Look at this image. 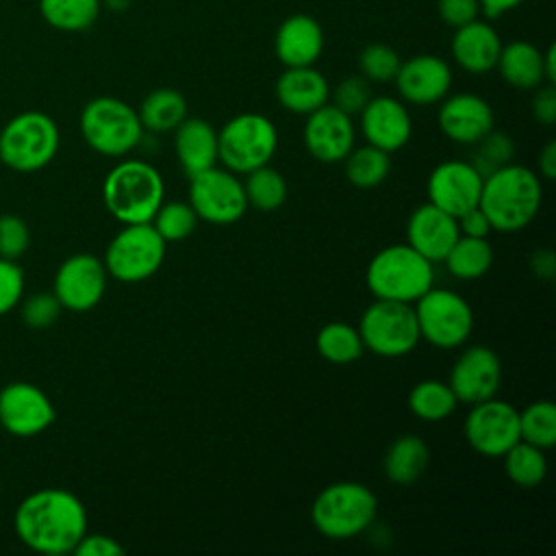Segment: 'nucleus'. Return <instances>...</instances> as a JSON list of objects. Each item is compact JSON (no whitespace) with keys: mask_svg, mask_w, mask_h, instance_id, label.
Segmentation results:
<instances>
[{"mask_svg":"<svg viewBox=\"0 0 556 556\" xmlns=\"http://www.w3.org/2000/svg\"><path fill=\"white\" fill-rule=\"evenodd\" d=\"M17 539L39 554H70L87 532V510L83 502L56 486L26 495L13 517Z\"/></svg>","mask_w":556,"mask_h":556,"instance_id":"nucleus-1","label":"nucleus"},{"mask_svg":"<svg viewBox=\"0 0 556 556\" xmlns=\"http://www.w3.org/2000/svg\"><path fill=\"white\" fill-rule=\"evenodd\" d=\"M541 202V176L526 165L506 163L484 176L478 206L486 215L491 230L517 232L536 217Z\"/></svg>","mask_w":556,"mask_h":556,"instance_id":"nucleus-2","label":"nucleus"},{"mask_svg":"<svg viewBox=\"0 0 556 556\" xmlns=\"http://www.w3.org/2000/svg\"><path fill=\"white\" fill-rule=\"evenodd\" d=\"M163 176L148 161L126 159L117 163L102 182L104 206L122 224L150 222L163 204Z\"/></svg>","mask_w":556,"mask_h":556,"instance_id":"nucleus-3","label":"nucleus"},{"mask_svg":"<svg viewBox=\"0 0 556 556\" xmlns=\"http://www.w3.org/2000/svg\"><path fill=\"white\" fill-rule=\"evenodd\" d=\"M365 282L376 300L415 304L434 285V269L408 243H395L374 254Z\"/></svg>","mask_w":556,"mask_h":556,"instance_id":"nucleus-4","label":"nucleus"},{"mask_svg":"<svg viewBox=\"0 0 556 556\" xmlns=\"http://www.w3.org/2000/svg\"><path fill=\"white\" fill-rule=\"evenodd\" d=\"M378 513V497L363 482H332L311 506V521L319 534L343 541L365 532Z\"/></svg>","mask_w":556,"mask_h":556,"instance_id":"nucleus-5","label":"nucleus"},{"mask_svg":"<svg viewBox=\"0 0 556 556\" xmlns=\"http://www.w3.org/2000/svg\"><path fill=\"white\" fill-rule=\"evenodd\" d=\"M80 132L87 146L104 156H124L143 137L139 113L124 100L100 96L80 111Z\"/></svg>","mask_w":556,"mask_h":556,"instance_id":"nucleus-6","label":"nucleus"},{"mask_svg":"<svg viewBox=\"0 0 556 556\" xmlns=\"http://www.w3.org/2000/svg\"><path fill=\"white\" fill-rule=\"evenodd\" d=\"M56 122L41 111H24L0 130V161L22 174L46 167L59 150Z\"/></svg>","mask_w":556,"mask_h":556,"instance_id":"nucleus-7","label":"nucleus"},{"mask_svg":"<svg viewBox=\"0 0 556 556\" xmlns=\"http://www.w3.org/2000/svg\"><path fill=\"white\" fill-rule=\"evenodd\" d=\"M278 148L274 122L261 113H239L217 132L219 163L232 174H248L267 165Z\"/></svg>","mask_w":556,"mask_h":556,"instance_id":"nucleus-8","label":"nucleus"},{"mask_svg":"<svg viewBox=\"0 0 556 556\" xmlns=\"http://www.w3.org/2000/svg\"><path fill=\"white\" fill-rule=\"evenodd\" d=\"M165 245L150 222L124 224L106 245L102 263L106 274L119 282H143L161 269Z\"/></svg>","mask_w":556,"mask_h":556,"instance_id":"nucleus-9","label":"nucleus"},{"mask_svg":"<svg viewBox=\"0 0 556 556\" xmlns=\"http://www.w3.org/2000/svg\"><path fill=\"white\" fill-rule=\"evenodd\" d=\"M356 328L365 350L384 358L413 352L421 339L415 308L406 302L376 300L365 308Z\"/></svg>","mask_w":556,"mask_h":556,"instance_id":"nucleus-10","label":"nucleus"},{"mask_svg":"<svg viewBox=\"0 0 556 556\" xmlns=\"http://www.w3.org/2000/svg\"><path fill=\"white\" fill-rule=\"evenodd\" d=\"M413 308L419 326V337L434 348H458L469 339L473 330V311L469 302L450 289L432 285L415 302Z\"/></svg>","mask_w":556,"mask_h":556,"instance_id":"nucleus-11","label":"nucleus"},{"mask_svg":"<svg viewBox=\"0 0 556 556\" xmlns=\"http://www.w3.org/2000/svg\"><path fill=\"white\" fill-rule=\"evenodd\" d=\"M189 204L198 219L228 226L239 222L248 211L243 182L226 167H208L189 178Z\"/></svg>","mask_w":556,"mask_h":556,"instance_id":"nucleus-12","label":"nucleus"},{"mask_svg":"<svg viewBox=\"0 0 556 556\" xmlns=\"http://www.w3.org/2000/svg\"><path fill=\"white\" fill-rule=\"evenodd\" d=\"M463 432L473 452L486 458H502L519 439V410L504 400H482L471 404Z\"/></svg>","mask_w":556,"mask_h":556,"instance_id":"nucleus-13","label":"nucleus"},{"mask_svg":"<svg viewBox=\"0 0 556 556\" xmlns=\"http://www.w3.org/2000/svg\"><path fill=\"white\" fill-rule=\"evenodd\" d=\"M106 278L109 274L102 258L87 252L72 254L59 265L52 293L63 308L85 313L102 300L106 291Z\"/></svg>","mask_w":556,"mask_h":556,"instance_id":"nucleus-14","label":"nucleus"},{"mask_svg":"<svg viewBox=\"0 0 556 556\" xmlns=\"http://www.w3.org/2000/svg\"><path fill=\"white\" fill-rule=\"evenodd\" d=\"M50 397L35 384L15 380L0 389V426L13 437H37L54 424Z\"/></svg>","mask_w":556,"mask_h":556,"instance_id":"nucleus-15","label":"nucleus"},{"mask_svg":"<svg viewBox=\"0 0 556 556\" xmlns=\"http://www.w3.org/2000/svg\"><path fill=\"white\" fill-rule=\"evenodd\" d=\"M502 382L500 356L486 345L465 348L450 369V389L458 404H478L495 397Z\"/></svg>","mask_w":556,"mask_h":556,"instance_id":"nucleus-16","label":"nucleus"},{"mask_svg":"<svg viewBox=\"0 0 556 556\" xmlns=\"http://www.w3.org/2000/svg\"><path fill=\"white\" fill-rule=\"evenodd\" d=\"M482 180L484 178L469 161H443L428 176V202L458 217L478 206Z\"/></svg>","mask_w":556,"mask_h":556,"instance_id":"nucleus-17","label":"nucleus"},{"mask_svg":"<svg viewBox=\"0 0 556 556\" xmlns=\"http://www.w3.org/2000/svg\"><path fill=\"white\" fill-rule=\"evenodd\" d=\"M302 139L313 159L321 163H341L356 139L352 115L326 102L306 115Z\"/></svg>","mask_w":556,"mask_h":556,"instance_id":"nucleus-18","label":"nucleus"},{"mask_svg":"<svg viewBox=\"0 0 556 556\" xmlns=\"http://www.w3.org/2000/svg\"><path fill=\"white\" fill-rule=\"evenodd\" d=\"M404 102L428 106L441 102L452 87V67L434 54H417L400 63L393 78Z\"/></svg>","mask_w":556,"mask_h":556,"instance_id":"nucleus-19","label":"nucleus"},{"mask_svg":"<svg viewBox=\"0 0 556 556\" xmlns=\"http://www.w3.org/2000/svg\"><path fill=\"white\" fill-rule=\"evenodd\" d=\"M439 128L441 132L463 146H473L489 130H493L495 115L491 104L478 93H454L445 96L439 106Z\"/></svg>","mask_w":556,"mask_h":556,"instance_id":"nucleus-20","label":"nucleus"},{"mask_svg":"<svg viewBox=\"0 0 556 556\" xmlns=\"http://www.w3.org/2000/svg\"><path fill=\"white\" fill-rule=\"evenodd\" d=\"M361 115V132L369 146L384 152H395L404 148L413 135L410 113L402 100L391 96L369 98Z\"/></svg>","mask_w":556,"mask_h":556,"instance_id":"nucleus-21","label":"nucleus"},{"mask_svg":"<svg viewBox=\"0 0 556 556\" xmlns=\"http://www.w3.org/2000/svg\"><path fill=\"white\" fill-rule=\"evenodd\" d=\"M458 237L456 217L430 202L417 206L406 222V243L432 265L443 263Z\"/></svg>","mask_w":556,"mask_h":556,"instance_id":"nucleus-22","label":"nucleus"},{"mask_svg":"<svg viewBox=\"0 0 556 556\" xmlns=\"http://www.w3.org/2000/svg\"><path fill=\"white\" fill-rule=\"evenodd\" d=\"M274 52L285 67L315 65L324 52L321 24L306 13L289 15L276 30Z\"/></svg>","mask_w":556,"mask_h":556,"instance_id":"nucleus-23","label":"nucleus"},{"mask_svg":"<svg viewBox=\"0 0 556 556\" xmlns=\"http://www.w3.org/2000/svg\"><path fill=\"white\" fill-rule=\"evenodd\" d=\"M450 50L456 65L463 67L465 72L486 74L495 70V63L502 50V39L489 22L471 20L454 28Z\"/></svg>","mask_w":556,"mask_h":556,"instance_id":"nucleus-24","label":"nucleus"},{"mask_svg":"<svg viewBox=\"0 0 556 556\" xmlns=\"http://www.w3.org/2000/svg\"><path fill=\"white\" fill-rule=\"evenodd\" d=\"M276 98L282 109L298 115H308L328 102L330 85L313 65L285 67L276 80Z\"/></svg>","mask_w":556,"mask_h":556,"instance_id":"nucleus-25","label":"nucleus"},{"mask_svg":"<svg viewBox=\"0 0 556 556\" xmlns=\"http://www.w3.org/2000/svg\"><path fill=\"white\" fill-rule=\"evenodd\" d=\"M174 150L182 172L191 178L217 165V130L202 117H185L174 128Z\"/></svg>","mask_w":556,"mask_h":556,"instance_id":"nucleus-26","label":"nucleus"},{"mask_svg":"<svg viewBox=\"0 0 556 556\" xmlns=\"http://www.w3.org/2000/svg\"><path fill=\"white\" fill-rule=\"evenodd\" d=\"M495 70L515 89H536L545 83L543 50L526 39L502 43Z\"/></svg>","mask_w":556,"mask_h":556,"instance_id":"nucleus-27","label":"nucleus"},{"mask_svg":"<svg viewBox=\"0 0 556 556\" xmlns=\"http://www.w3.org/2000/svg\"><path fill=\"white\" fill-rule=\"evenodd\" d=\"M428 460H430V450L426 441L415 434H402L387 447L382 458V469L393 484L408 486L424 476Z\"/></svg>","mask_w":556,"mask_h":556,"instance_id":"nucleus-28","label":"nucleus"},{"mask_svg":"<svg viewBox=\"0 0 556 556\" xmlns=\"http://www.w3.org/2000/svg\"><path fill=\"white\" fill-rule=\"evenodd\" d=\"M137 113L143 130L169 132L187 117V100L180 91L172 87H161L143 98Z\"/></svg>","mask_w":556,"mask_h":556,"instance_id":"nucleus-29","label":"nucleus"},{"mask_svg":"<svg viewBox=\"0 0 556 556\" xmlns=\"http://www.w3.org/2000/svg\"><path fill=\"white\" fill-rule=\"evenodd\" d=\"M447 271L458 280H478L493 265V248L486 239L460 235L443 258Z\"/></svg>","mask_w":556,"mask_h":556,"instance_id":"nucleus-30","label":"nucleus"},{"mask_svg":"<svg viewBox=\"0 0 556 556\" xmlns=\"http://www.w3.org/2000/svg\"><path fill=\"white\" fill-rule=\"evenodd\" d=\"M315 345H317L319 356L334 365H350L365 350L358 328H354L345 321H330V324L321 326L315 337Z\"/></svg>","mask_w":556,"mask_h":556,"instance_id":"nucleus-31","label":"nucleus"},{"mask_svg":"<svg viewBox=\"0 0 556 556\" xmlns=\"http://www.w3.org/2000/svg\"><path fill=\"white\" fill-rule=\"evenodd\" d=\"M102 9L100 0H39L43 20L65 33H80L93 26Z\"/></svg>","mask_w":556,"mask_h":556,"instance_id":"nucleus-32","label":"nucleus"},{"mask_svg":"<svg viewBox=\"0 0 556 556\" xmlns=\"http://www.w3.org/2000/svg\"><path fill=\"white\" fill-rule=\"evenodd\" d=\"M456 406L454 391L441 380H421L408 393V408L421 421H443Z\"/></svg>","mask_w":556,"mask_h":556,"instance_id":"nucleus-33","label":"nucleus"},{"mask_svg":"<svg viewBox=\"0 0 556 556\" xmlns=\"http://www.w3.org/2000/svg\"><path fill=\"white\" fill-rule=\"evenodd\" d=\"M502 458L508 480L521 489H534L547 476V458L543 450L521 439Z\"/></svg>","mask_w":556,"mask_h":556,"instance_id":"nucleus-34","label":"nucleus"},{"mask_svg":"<svg viewBox=\"0 0 556 556\" xmlns=\"http://www.w3.org/2000/svg\"><path fill=\"white\" fill-rule=\"evenodd\" d=\"M343 163H345V178L358 189L378 187L391 172L389 152L369 143L363 148H352L343 159Z\"/></svg>","mask_w":556,"mask_h":556,"instance_id":"nucleus-35","label":"nucleus"},{"mask_svg":"<svg viewBox=\"0 0 556 556\" xmlns=\"http://www.w3.org/2000/svg\"><path fill=\"white\" fill-rule=\"evenodd\" d=\"M245 176L248 178L243 182V191H245L248 206H254L263 213H271L285 204L287 182L278 169L269 167V163L248 172Z\"/></svg>","mask_w":556,"mask_h":556,"instance_id":"nucleus-36","label":"nucleus"},{"mask_svg":"<svg viewBox=\"0 0 556 556\" xmlns=\"http://www.w3.org/2000/svg\"><path fill=\"white\" fill-rule=\"evenodd\" d=\"M521 441L541 450H549L556 443V406L549 400H536L519 413Z\"/></svg>","mask_w":556,"mask_h":556,"instance_id":"nucleus-37","label":"nucleus"},{"mask_svg":"<svg viewBox=\"0 0 556 556\" xmlns=\"http://www.w3.org/2000/svg\"><path fill=\"white\" fill-rule=\"evenodd\" d=\"M165 243L187 239L198 224V215L189 202H163L150 219Z\"/></svg>","mask_w":556,"mask_h":556,"instance_id":"nucleus-38","label":"nucleus"},{"mask_svg":"<svg viewBox=\"0 0 556 556\" xmlns=\"http://www.w3.org/2000/svg\"><path fill=\"white\" fill-rule=\"evenodd\" d=\"M400 63L402 59L395 48L382 41L367 43L358 52V72L369 83H391L400 70Z\"/></svg>","mask_w":556,"mask_h":556,"instance_id":"nucleus-39","label":"nucleus"},{"mask_svg":"<svg viewBox=\"0 0 556 556\" xmlns=\"http://www.w3.org/2000/svg\"><path fill=\"white\" fill-rule=\"evenodd\" d=\"M473 146H476V154H473V159L469 163L478 169V174L482 178L489 176L493 169L510 163L513 156H515V143H513V139L506 132L489 130Z\"/></svg>","mask_w":556,"mask_h":556,"instance_id":"nucleus-40","label":"nucleus"},{"mask_svg":"<svg viewBox=\"0 0 556 556\" xmlns=\"http://www.w3.org/2000/svg\"><path fill=\"white\" fill-rule=\"evenodd\" d=\"M61 311H63V306H61V302L56 300V295L52 291H39V293L28 295L22 302L20 317L28 328L46 330L59 319Z\"/></svg>","mask_w":556,"mask_h":556,"instance_id":"nucleus-41","label":"nucleus"},{"mask_svg":"<svg viewBox=\"0 0 556 556\" xmlns=\"http://www.w3.org/2000/svg\"><path fill=\"white\" fill-rule=\"evenodd\" d=\"M371 98L369 80L361 74L345 76L332 91V104L348 115H358Z\"/></svg>","mask_w":556,"mask_h":556,"instance_id":"nucleus-42","label":"nucleus"},{"mask_svg":"<svg viewBox=\"0 0 556 556\" xmlns=\"http://www.w3.org/2000/svg\"><path fill=\"white\" fill-rule=\"evenodd\" d=\"M30 243L28 226L22 217L4 213L0 215V256L17 261Z\"/></svg>","mask_w":556,"mask_h":556,"instance_id":"nucleus-43","label":"nucleus"},{"mask_svg":"<svg viewBox=\"0 0 556 556\" xmlns=\"http://www.w3.org/2000/svg\"><path fill=\"white\" fill-rule=\"evenodd\" d=\"M24 295V271L22 267L0 256V315L13 311Z\"/></svg>","mask_w":556,"mask_h":556,"instance_id":"nucleus-44","label":"nucleus"},{"mask_svg":"<svg viewBox=\"0 0 556 556\" xmlns=\"http://www.w3.org/2000/svg\"><path fill=\"white\" fill-rule=\"evenodd\" d=\"M437 13L441 22L450 28H458L471 20H478V0H437Z\"/></svg>","mask_w":556,"mask_h":556,"instance_id":"nucleus-45","label":"nucleus"},{"mask_svg":"<svg viewBox=\"0 0 556 556\" xmlns=\"http://www.w3.org/2000/svg\"><path fill=\"white\" fill-rule=\"evenodd\" d=\"M124 547L109 534H89L85 532L83 539L76 543L74 552L76 556H124Z\"/></svg>","mask_w":556,"mask_h":556,"instance_id":"nucleus-46","label":"nucleus"},{"mask_svg":"<svg viewBox=\"0 0 556 556\" xmlns=\"http://www.w3.org/2000/svg\"><path fill=\"white\" fill-rule=\"evenodd\" d=\"M530 109H532V117L539 124L552 126L556 122V87L549 83L539 85L532 96Z\"/></svg>","mask_w":556,"mask_h":556,"instance_id":"nucleus-47","label":"nucleus"},{"mask_svg":"<svg viewBox=\"0 0 556 556\" xmlns=\"http://www.w3.org/2000/svg\"><path fill=\"white\" fill-rule=\"evenodd\" d=\"M458 222V232L465 235V237H480V239H486L489 232H491V224L486 219V215L482 213L480 206H473L469 211H465L463 215L456 217Z\"/></svg>","mask_w":556,"mask_h":556,"instance_id":"nucleus-48","label":"nucleus"},{"mask_svg":"<svg viewBox=\"0 0 556 556\" xmlns=\"http://www.w3.org/2000/svg\"><path fill=\"white\" fill-rule=\"evenodd\" d=\"M530 269L536 278H543V280H552L554 274H556V254L547 248H541V250H534L532 256H530Z\"/></svg>","mask_w":556,"mask_h":556,"instance_id":"nucleus-49","label":"nucleus"},{"mask_svg":"<svg viewBox=\"0 0 556 556\" xmlns=\"http://www.w3.org/2000/svg\"><path fill=\"white\" fill-rule=\"evenodd\" d=\"M539 176L545 180H552L556 176V141H547L543 150L539 152Z\"/></svg>","mask_w":556,"mask_h":556,"instance_id":"nucleus-50","label":"nucleus"},{"mask_svg":"<svg viewBox=\"0 0 556 556\" xmlns=\"http://www.w3.org/2000/svg\"><path fill=\"white\" fill-rule=\"evenodd\" d=\"M523 0H478L480 4V13L486 17V20H497L502 17L504 13L517 9Z\"/></svg>","mask_w":556,"mask_h":556,"instance_id":"nucleus-51","label":"nucleus"},{"mask_svg":"<svg viewBox=\"0 0 556 556\" xmlns=\"http://www.w3.org/2000/svg\"><path fill=\"white\" fill-rule=\"evenodd\" d=\"M543 72H545V83L554 85L556 83V50H554V46H549L543 52Z\"/></svg>","mask_w":556,"mask_h":556,"instance_id":"nucleus-52","label":"nucleus"},{"mask_svg":"<svg viewBox=\"0 0 556 556\" xmlns=\"http://www.w3.org/2000/svg\"><path fill=\"white\" fill-rule=\"evenodd\" d=\"M106 9H111V11H115V13H122V11H126L130 4H132V0H100Z\"/></svg>","mask_w":556,"mask_h":556,"instance_id":"nucleus-53","label":"nucleus"}]
</instances>
